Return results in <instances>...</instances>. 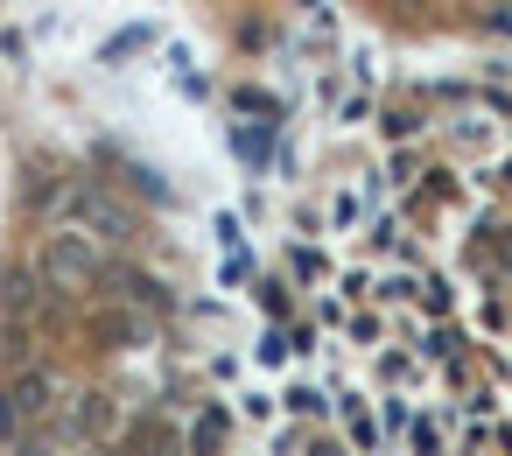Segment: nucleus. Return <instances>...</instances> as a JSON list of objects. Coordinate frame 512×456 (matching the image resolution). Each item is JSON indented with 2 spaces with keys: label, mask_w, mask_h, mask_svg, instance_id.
Segmentation results:
<instances>
[{
  "label": "nucleus",
  "mask_w": 512,
  "mask_h": 456,
  "mask_svg": "<svg viewBox=\"0 0 512 456\" xmlns=\"http://www.w3.org/2000/svg\"><path fill=\"white\" fill-rule=\"evenodd\" d=\"M50 393H57V386H50V372H22V379L8 386V421H15V428L43 421V414H50Z\"/></svg>",
  "instance_id": "f257e3e1"
}]
</instances>
